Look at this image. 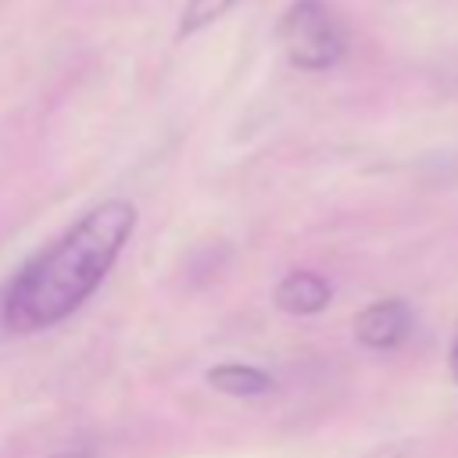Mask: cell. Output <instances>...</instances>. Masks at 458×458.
Instances as JSON below:
<instances>
[{"mask_svg":"<svg viewBox=\"0 0 458 458\" xmlns=\"http://www.w3.org/2000/svg\"><path fill=\"white\" fill-rule=\"evenodd\" d=\"M136 218V204L125 197L89 208L54 247L11 279L0 308L4 326L11 333H39L79 311L132 240Z\"/></svg>","mask_w":458,"mask_h":458,"instance_id":"cell-1","label":"cell"},{"mask_svg":"<svg viewBox=\"0 0 458 458\" xmlns=\"http://www.w3.org/2000/svg\"><path fill=\"white\" fill-rule=\"evenodd\" d=\"M279 39L301 72H329L347 54V29L322 0H293L279 21Z\"/></svg>","mask_w":458,"mask_h":458,"instance_id":"cell-2","label":"cell"},{"mask_svg":"<svg viewBox=\"0 0 458 458\" xmlns=\"http://www.w3.org/2000/svg\"><path fill=\"white\" fill-rule=\"evenodd\" d=\"M447 365H451V376H454V383H458V336H454V344H451V354H447Z\"/></svg>","mask_w":458,"mask_h":458,"instance_id":"cell-8","label":"cell"},{"mask_svg":"<svg viewBox=\"0 0 458 458\" xmlns=\"http://www.w3.org/2000/svg\"><path fill=\"white\" fill-rule=\"evenodd\" d=\"M408 454H411V444L408 440H390V444H376L361 458H408Z\"/></svg>","mask_w":458,"mask_h":458,"instance_id":"cell-7","label":"cell"},{"mask_svg":"<svg viewBox=\"0 0 458 458\" xmlns=\"http://www.w3.org/2000/svg\"><path fill=\"white\" fill-rule=\"evenodd\" d=\"M333 301V286L318 272H286L276 286V308L286 315H318Z\"/></svg>","mask_w":458,"mask_h":458,"instance_id":"cell-4","label":"cell"},{"mask_svg":"<svg viewBox=\"0 0 458 458\" xmlns=\"http://www.w3.org/2000/svg\"><path fill=\"white\" fill-rule=\"evenodd\" d=\"M208 386L225 394V397H261L276 386V379L265 372V369H254V365H243V361H225V365H215L208 369Z\"/></svg>","mask_w":458,"mask_h":458,"instance_id":"cell-5","label":"cell"},{"mask_svg":"<svg viewBox=\"0 0 458 458\" xmlns=\"http://www.w3.org/2000/svg\"><path fill=\"white\" fill-rule=\"evenodd\" d=\"M236 0H186L182 14H179V29H175V39H186V36H197L200 29H208L211 21H218Z\"/></svg>","mask_w":458,"mask_h":458,"instance_id":"cell-6","label":"cell"},{"mask_svg":"<svg viewBox=\"0 0 458 458\" xmlns=\"http://www.w3.org/2000/svg\"><path fill=\"white\" fill-rule=\"evenodd\" d=\"M411 333V308L401 297L372 301L354 315V336L369 351H394Z\"/></svg>","mask_w":458,"mask_h":458,"instance_id":"cell-3","label":"cell"}]
</instances>
